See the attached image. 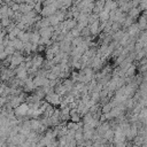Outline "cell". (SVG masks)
Segmentation results:
<instances>
[{"instance_id": "7", "label": "cell", "mask_w": 147, "mask_h": 147, "mask_svg": "<svg viewBox=\"0 0 147 147\" xmlns=\"http://www.w3.org/2000/svg\"><path fill=\"white\" fill-rule=\"evenodd\" d=\"M70 33L72 34V37H74V38H78V37H80V31H79L78 29H76V28H75V29H72V30L70 31Z\"/></svg>"}, {"instance_id": "6", "label": "cell", "mask_w": 147, "mask_h": 147, "mask_svg": "<svg viewBox=\"0 0 147 147\" xmlns=\"http://www.w3.org/2000/svg\"><path fill=\"white\" fill-rule=\"evenodd\" d=\"M16 51H15V48L13 47V45H11V42L8 45V46H5V53L8 55V56H11V55H14V53H15Z\"/></svg>"}, {"instance_id": "5", "label": "cell", "mask_w": 147, "mask_h": 147, "mask_svg": "<svg viewBox=\"0 0 147 147\" xmlns=\"http://www.w3.org/2000/svg\"><path fill=\"white\" fill-rule=\"evenodd\" d=\"M11 23H13V20H10V18H8V17H2L1 21H0V25H1L3 29L8 28Z\"/></svg>"}, {"instance_id": "4", "label": "cell", "mask_w": 147, "mask_h": 147, "mask_svg": "<svg viewBox=\"0 0 147 147\" xmlns=\"http://www.w3.org/2000/svg\"><path fill=\"white\" fill-rule=\"evenodd\" d=\"M118 8V5H117V2H115V1H106V3H105V10H107V11H111V10H116Z\"/></svg>"}, {"instance_id": "1", "label": "cell", "mask_w": 147, "mask_h": 147, "mask_svg": "<svg viewBox=\"0 0 147 147\" xmlns=\"http://www.w3.org/2000/svg\"><path fill=\"white\" fill-rule=\"evenodd\" d=\"M45 101L47 103H49L51 106H53V107H57V106L60 107V105H61V96L59 94H56L55 92H53V93L46 94Z\"/></svg>"}, {"instance_id": "8", "label": "cell", "mask_w": 147, "mask_h": 147, "mask_svg": "<svg viewBox=\"0 0 147 147\" xmlns=\"http://www.w3.org/2000/svg\"><path fill=\"white\" fill-rule=\"evenodd\" d=\"M145 32H146V34H147V30H146V31H145Z\"/></svg>"}, {"instance_id": "2", "label": "cell", "mask_w": 147, "mask_h": 147, "mask_svg": "<svg viewBox=\"0 0 147 147\" xmlns=\"http://www.w3.org/2000/svg\"><path fill=\"white\" fill-rule=\"evenodd\" d=\"M141 10H140V8L139 7H136V8H131L130 9V11L127 13V16L129 17H131V18H133L134 21H136V18H139V16L141 15Z\"/></svg>"}, {"instance_id": "3", "label": "cell", "mask_w": 147, "mask_h": 147, "mask_svg": "<svg viewBox=\"0 0 147 147\" xmlns=\"http://www.w3.org/2000/svg\"><path fill=\"white\" fill-rule=\"evenodd\" d=\"M11 45H13V47L15 48V51H16V52H21V53H23L24 44H23L18 38H16L14 41H11ZM23 55H24V54H23Z\"/></svg>"}]
</instances>
